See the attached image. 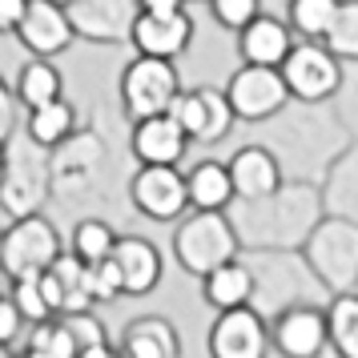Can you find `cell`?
Wrapping results in <instances>:
<instances>
[{"mask_svg": "<svg viewBox=\"0 0 358 358\" xmlns=\"http://www.w3.org/2000/svg\"><path fill=\"white\" fill-rule=\"evenodd\" d=\"M137 13H141L137 0H77V4H69V20L77 29V41H89V45L129 41Z\"/></svg>", "mask_w": 358, "mask_h": 358, "instance_id": "ac0fdd59", "label": "cell"}, {"mask_svg": "<svg viewBox=\"0 0 358 358\" xmlns=\"http://www.w3.org/2000/svg\"><path fill=\"white\" fill-rule=\"evenodd\" d=\"M52 201V149L17 129L4 141V173H0V210L8 217L41 213Z\"/></svg>", "mask_w": 358, "mask_h": 358, "instance_id": "5b68a950", "label": "cell"}, {"mask_svg": "<svg viewBox=\"0 0 358 358\" xmlns=\"http://www.w3.org/2000/svg\"><path fill=\"white\" fill-rule=\"evenodd\" d=\"M206 346L213 358H262L270 350V318L258 306L217 310Z\"/></svg>", "mask_w": 358, "mask_h": 358, "instance_id": "5bb4252c", "label": "cell"}, {"mask_svg": "<svg viewBox=\"0 0 358 358\" xmlns=\"http://www.w3.org/2000/svg\"><path fill=\"white\" fill-rule=\"evenodd\" d=\"M266 4H270V8H286V0H266Z\"/></svg>", "mask_w": 358, "mask_h": 358, "instance_id": "f6af8a7d", "label": "cell"}, {"mask_svg": "<svg viewBox=\"0 0 358 358\" xmlns=\"http://www.w3.org/2000/svg\"><path fill=\"white\" fill-rule=\"evenodd\" d=\"M201 298H206L213 310L250 306V298H254V274H250V262L238 254V258L222 262L217 270H210V274L201 278Z\"/></svg>", "mask_w": 358, "mask_h": 358, "instance_id": "d4e9b609", "label": "cell"}, {"mask_svg": "<svg viewBox=\"0 0 358 358\" xmlns=\"http://www.w3.org/2000/svg\"><path fill=\"white\" fill-rule=\"evenodd\" d=\"M24 326H29V322H24L20 306L13 302V294L0 290V342H17Z\"/></svg>", "mask_w": 358, "mask_h": 358, "instance_id": "60d3db41", "label": "cell"}, {"mask_svg": "<svg viewBox=\"0 0 358 358\" xmlns=\"http://www.w3.org/2000/svg\"><path fill=\"white\" fill-rule=\"evenodd\" d=\"M226 213L242 238V250H302L310 229L326 217L322 185L282 181L266 197H234Z\"/></svg>", "mask_w": 358, "mask_h": 358, "instance_id": "7a4b0ae2", "label": "cell"}, {"mask_svg": "<svg viewBox=\"0 0 358 358\" xmlns=\"http://www.w3.org/2000/svg\"><path fill=\"white\" fill-rule=\"evenodd\" d=\"M61 229L52 217L41 213H24V217H13L4 226V238H0V274L4 278H29V274H45L52 262L61 258Z\"/></svg>", "mask_w": 358, "mask_h": 358, "instance_id": "9c48e42d", "label": "cell"}, {"mask_svg": "<svg viewBox=\"0 0 358 358\" xmlns=\"http://www.w3.org/2000/svg\"><path fill=\"white\" fill-rule=\"evenodd\" d=\"M242 258L250 262V274H254L250 306H258L266 318H278L282 310L306 306V302L326 306L334 298L302 250H242Z\"/></svg>", "mask_w": 358, "mask_h": 358, "instance_id": "277c9868", "label": "cell"}, {"mask_svg": "<svg viewBox=\"0 0 358 358\" xmlns=\"http://www.w3.org/2000/svg\"><path fill=\"white\" fill-rule=\"evenodd\" d=\"M8 294H13V302L20 306L24 314V322H45L52 318V306H49V294L41 286V274H29V278H8Z\"/></svg>", "mask_w": 358, "mask_h": 358, "instance_id": "d590c367", "label": "cell"}, {"mask_svg": "<svg viewBox=\"0 0 358 358\" xmlns=\"http://www.w3.org/2000/svg\"><path fill=\"white\" fill-rule=\"evenodd\" d=\"M181 93V73L178 61L169 57H149L137 52L129 65L121 69V81H117V101H121V113L133 121L153 113H169V105Z\"/></svg>", "mask_w": 358, "mask_h": 358, "instance_id": "52a82bcc", "label": "cell"}, {"mask_svg": "<svg viewBox=\"0 0 358 358\" xmlns=\"http://www.w3.org/2000/svg\"><path fill=\"white\" fill-rule=\"evenodd\" d=\"M226 165H229V178H234V194L238 197H266L286 181L282 162L274 157V149L262 145V141L242 145Z\"/></svg>", "mask_w": 358, "mask_h": 358, "instance_id": "603a6c76", "label": "cell"}, {"mask_svg": "<svg viewBox=\"0 0 358 358\" xmlns=\"http://www.w3.org/2000/svg\"><path fill=\"white\" fill-rule=\"evenodd\" d=\"M194 17L181 8V13H137L133 20V33H129V45L137 52H149V57H169L178 61L189 52L194 45Z\"/></svg>", "mask_w": 358, "mask_h": 358, "instance_id": "d6986e66", "label": "cell"}, {"mask_svg": "<svg viewBox=\"0 0 358 358\" xmlns=\"http://www.w3.org/2000/svg\"><path fill=\"white\" fill-rule=\"evenodd\" d=\"M0 173H4V145H0Z\"/></svg>", "mask_w": 358, "mask_h": 358, "instance_id": "bcb514c9", "label": "cell"}, {"mask_svg": "<svg viewBox=\"0 0 358 358\" xmlns=\"http://www.w3.org/2000/svg\"><path fill=\"white\" fill-rule=\"evenodd\" d=\"M306 262L314 266V274L326 282L330 294L355 290L358 282V222L326 213L318 226L310 229L306 245H302Z\"/></svg>", "mask_w": 358, "mask_h": 358, "instance_id": "ba28073f", "label": "cell"}, {"mask_svg": "<svg viewBox=\"0 0 358 358\" xmlns=\"http://www.w3.org/2000/svg\"><path fill=\"white\" fill-rule=\"evenodd\" d=\"M17 97L24 105V113L36 109V105H49V101L65 97V73L52 65V57H29L24 65L17 69Z\"/></svg>", "mask_w": 358, "mask_h": 358, "instance_id": "83f0119b", "label": "cell"}, {"mask_svg": "<svg viewBox=\"0 0 358 358\" xmlns=\"http://www.w3.org/2000/svg\"><path fill=\"white\" fill-rule=\"evenodd\" d=\"M189 133L181 129L173 113H153L133 121L129 129V157L137 165H181L189 153Z\"/></svg>", "mask_w": 358, "mask_h": 358, "instance_id": "e0dca14e", "label": "cell"}, {"mask_svg": "<svg viewBox=\"0 0 358 358\" xmlns=\"http://www.w3.org/2000/svg\"><path fill=\"white\" fill-rule=\"evenodd\" d=\"M117 234L113 222H105V217H93V213H81L77 222H73V238H69V250L85 262H101V258H113L117 250Z\"/></svg>", "mask_w": 358, "mask_h": 358, "instance_id": "4dcf8cb0", "label": "cell"}, {"mask_svg": "<svg viewBox=\"0 0 358 358\" xmlns=\"http://www.w3.org/2000/svg\"><path fill=\"white\" fill-rule=\"evenodd\" d=\"M24 8H29V0H0V36H13V33H17Z\"/></svg>", "mask_w": 358, "mask_h": 358, "instance_id": "b9f144b4", "label": "cell"}, {"mask_svg": "<svg viewBox=\"0 0 358 358\" xmlns=\"http://www.w3.org/2000/svg\"><path fill=\"white\" fill-rule=\"evenodd\" d=\"M113 262L121 270V282H125V298H145V294L157 290V282L165 274L162 250L149 242V238H137V234H121L113 250Z\"/></svg>", "mask_w": 358, "mask_h": 358, "instance_id": "7402d4cb", "label": "cell"}, {"mask_svg": "<svg viewBox=\"0 0 358 358\" xmlns=\"http://www.w3.org/2000/svg\"><path fill=\"white\" fill-rule=\"evenodd\" d=\"M270 346L286 358H314L330 350V318L326 306L306 302V306H290L278 318H270Z\"/></svg>", "mask_w": 358, "mask_h": 358, "instance_id": "9a60e30c", "label": "cell"}, {"mask_svg": "<svg viewBox=\"0 0 358 358\" xmlns=\"http://www.w3.org/2000/svg\"><path fill=\"white\" fill-rule=\"evenodd\" d=\"M185 181H189V210H229L234 201V178H229L226 162H197L185 169Z\"/></svg>", "mask_w": 358, "mask_h": 358, "instance_id": "4316f807", "label": "cell"}, {"mask_svg": "<svg viewBox=\"0 0 358 358\" xmlns=\"http://www.w3.org/2000/svg\"><path fill=\"white\" fill-rule=\"evenodd\" d=\"M355 294H358V282H355Z\"/></svg>", "mask_w": 358, "mask_h": 358, "instance_id": "c3c4849f", "label": "cell"}, {"mask_svg": "<svg viewBox=\"0 0 358 358\" xmlns=\"http://www.w3.org/2000/svg\"><path fill=\"white\" fill-rule=\"evenodd\" d=\"M0 238H4V229H0Z\"/></svg>", "mask_w": 358, "mask_h": 358, "instance_id": "681fc988", "label": "cell"}, {"mask_svg": "<svg viewBox=\"0 0 358 358\" xmlns=\"http://www.w3.org/2000/svg\"><path fill=\"white\" fill-rule=\"evenodd\" d=\"M322 206L326 213H338L358 222V137L338 153V162L330 165L322 178Z\"/></svg>", "mask_w": 358, "mask_h": 358, "instance_id": "484cf974", "label": "cell"}, {"mask_svg": "<svg viewBox=\"0 0 358 358\" xmlns=\"http://www.w3.org/2000/svg\"><path fill=\"white\" fill-rule=\"evenodd\" d=\"M189 0H137L141 13H181Z\"/></svg>", "mask_w": 358, "mask_h": 358, "instance_id": "7bdbcfd3", "label": "cell"}, {"mask_svg": "<svg viewBox=\"0 0 358 358\" xmlns=\"http://www.w3.org/2000/svg\"><path fill=\"white\" fill-rule=\"evenodd\" d=\"M226 97L234 105L238 121H250V125H262L270 121L278 109H286L290 101V85H286V73L274 65H245L226 81Z\"/></svg>", "mask_w": 358, "mask_h": 358, "instance_id": "8fae6325", "label": "cell"}, {"mask_svg": "<svg viewBox=\"0 0 358 358\" xmlns=\"http://www.w3.org/2000/svg\"><path fill=\"white\" fill-rule=\"evenodd\" d=\"M57 4H65V8H69V4H77V0H57Z\"/></svg>", "mask_w": 358, "mask_h": 358, "instance_id": "7dc6e473", "label": "cell"}, {"mask_svg": "<svg viewBox=\"0 0 358 358\" xmlns=\"http://www.w3.org/2000/svg\"><path fill=\"white\" fill-rule=\"evenodd\" d=\"M41 286L49 294L52 314H73V310H93V286H89V262L77 258L73 250H61V258L41 274Z\"/></svg>", "mask_w": 358, "mask_h": 358, "instance_id": "ffe728a7", "label": "cell"}, {"mask_svg": "<svg viewBox=\"0 0 358 358\" xmlns=\"http://www.w3.org/2000/svg\"><path fill=\"white\" fill-rule=\"evenodd\" d=\"M330 105L342 117V125L358 137V61H342V81L334 89Z\"/></svg>", "mask_w": 358, "mask_h": 358, "instance_id": "8d00e7d4", "label": "cell"}, {"mask_svg": "<svg viewBox=\"0 0 358 358\" xmlns=\"http://www.w3.org/2000/svg\"><path fill=\"white\" fill-rule=\"evenodd\" d=\"M342 0H286V8H282V17L290 20V29L298 36H306V41H322L326 29H330V20L338 13Z\"/></svg>", "mask_w": 358, "mask_h": 358, "instance_id": "1f68e13d", "label": "cell"}, {"mask_svg": "<svg viewBox=\"0 0 358 358\" xmlns=\"http://www.w3.org/2000/svg\"><path fill=\"white\" fill-rule=\"evenodd\" d=\"M258 141L274 149L286 181L322 185V178L330 173V165L338 162V153L355 141V133L342 125V117L334 113L330 101L290 97L286 109H278L270 121H262Z\"/></svg>", "mask_w": 358, "mask_h": 358, "instance_id": "6da1fadb", "label": "cell"}, {"mask_svg": "<svg viewBox=\"0 0 358 358\" xmlns=\"http://www.w3.org/2000/svg\"><path fill=\"white\" fill-rule=\"evenodd\" d=\"M189 4H194V0H189Z\"/></svg>", "mask_w": 358, "mask_h": 358, "instance_id": "816d5d0a", "label": "cell"}, {"mask_svg": "<svg viewBox=\"0 0 358 358\" xmlns=\"http://www.w3.org/2000/svg\"><path fill=\"white\" fill-rule=\"evenodd\" d=\"M242 254V238L226 210H194L178 217L173 229V258L189 278H206L222 262Z\"/></svg>", "mask_w": 358, "mask_h": 358, "instance_id": "8992f818", "label": "cell"}, {"mask_svg": "<svg viewBox=\"0 0 358 358\" xmlns=\"http://www.w3.org/2000/svg\"><path fill=\"white\" fill-rule=\"evenodd\" d=\"M282 73H286V85H290V97L330 101L334 89H338V81H342V57L330 52L326 41H306V36H298L290 57L282 61Z\"/></svg>", "mask_w": 358, "mask_h": 358, "instance_id": "7c38bea8", "label": "cell"}, {"mask_svg": "<svg viewBox=\"0 0 358 358\" xmlns=\"http://www.w3.org/2000/svg\"><path fill=\"white\" fill-rule=\"evenodd\" d=\"M13 355V342H0V358H8Z\"/></svg>", "mask_w": 358, "mask_h": 358, "instance_id": "ee69618b", "label": "cell"}, {"mask_svg": "<svg viewBox=\"0 0 358 358\" xmlns=\"http://www.w3.org/2000/svg\"><path fill=\"white\" fill-rule=\"evenodd\" d=\"M326 318H330V350L342 358H358V294H334L326 302Z\"/></svg>", "mask_w": 358, "mask_h": 358, "instance_id": "f546056e", "label": "cell"}, {"mask_svg": "<svg viewBox=\"0 0 358 358\" xmlns=\"http://www.w3.org/2000/svg\"><path fill=\"white\" fill-rule=\"evenodd\" d=\"M69 326V334L77 342V358H105L117 350V342H109V330L93 310H73V314H61Z\"/></svg>", "mask_w": 358, "mask_h": 358, "instance_id": "d6a6232c", "label": "cell"}, {"mask_svg": "<svg viewBox=\"0 0 358 358\" xmlns=\"http://www.w3.org/2000/svg\"><path fill=\"white\" fill-rule=\"evenodd\" d=\"M298 33L290 29L286 17H274V13H258V17L238 33V57L245 65H274L282 69V61L290 57Z\"/></svg>", "mask_w": 358, "mask_h": 358, "instance_id": "44dd1931", "label": "cell"}, {"mask_svg": "<svg viewBox=\"0 0 358 358\" xmlns=\"http://www.w3.org/2000/svg\"><path fill=\"white\" fill-rule=\"evenodd\" d=\"M20 113H24V105H20L17 89L0 77V145L20 129Z\"/></svg>", "mask_w": 358, "mask_h": 358, "instance_id": "ab89813d", "label": "cell"}, {"mask_svg": "<svg viewBox=\"0 0 358 358\" xmlns=\"http://www.w3.org/2000/svg\"><path fill=\"white\" fill-rule=\"evenodd\" d=\"M206 4H210V17L226 33H242L258 13H266V0H206Z\"/></svg>", "mask_w": 358, "mask_h": 358, "instance_id": "74e56055", "label": "cell"}, {"mask_svg": "<svg viewBox=\"0 0 358 358\" xmlns=\"http://www.w3.org/2000/svg\"><path fill=\"white\" fill-rule=\"evenodd\" d=\"M169 113L181 121V129L189 133V141L197 145H217L226 141L234 125H238V113L229 105L226 89H213V85H201V89H181L178 101L169 105Z\"/></svg>", "mask_w": 358, "mask_h": 358, "instance_id": "4fadbf2b", "label": "cell"}, {"mask_svg": "<svg viewBox=\"0 0 358 358\" xmlns=\"http://www.w3.org/2000/svg\"><path fill=\"white\" fill-rule=\"evenodd\" d=\"M20 49L33 52V57H61V52L73 49L77 41V29L69 20V8L57 4V0H29L24 17H20L17 33Z\"/></svg>", "mask_w": 358, "mask_h": 358, "instance_id": "2e32d148", "label": "cell"}, {"mask_svg": "<svg viewBox=\"0 0 358 358\" xmlns=\"http://www.w3.org/2000/svg\"><path fill=\"white\" fill-rule=\"evenodd\" d=\"M322 41L330 45V52H338L342 61H358V0H342Z\"/></svg>", "mask_w": 358, "mask_h": 358, "instance_id": "e575fe53", "label": "cell"}, {"mask_svg": "<svg viewBox=\"0 0 358 358\" xmlns=\"http://www.w3.org/2000/svg\"><path fill=\"white\" fill-rule=\"evenodd\" d=\"M109 181H113V157L97 121L77 125L52 149V201H61L65 210L105 201Z\"/></svg>", "mask_w": 358, "mask_h": 358, "instance_id": "3957f363", "label": "cell"}, {"mask_svg": "<svg viewBox=\"0 0 358 358\" xmlns=\"http://www.w3.org/2000/svg\"><path fill=\"white\" fill-rule=\"evenodd\" d=\"M77 125H81V121H77V109H73L65 97L49 101V105H36V109H29V117H24V133H29L33 141H41L45 149H57Z\"/></svg>", "mask_w": 358, "mask_h": 358, "instance_id": "f1b7e54d", "label": "cell"}, {"mask_svg": "<svg viewBox=\"0 0 358 358\" xmlns=\"http://www.w3.org/2000/svg\"><path fill=\"white\" fill-rule=\"evenodd\" d=\"M89 286H93V298H97V302H117V298H125V282H121V270H117L113 258L89 262Z\"/></svg>", "mask_w": 358, "mask_h": 358, "instance_id": "f35d334b", "label": "cell"}, {"mask_svg": "<svg viewBox=\"0 0 358 358\" xmlns=\"http://www.w3.org/2000/svg\"><path fill=\"white\" fill-rule=\"evenodd\" d=\"M117 350H125L133 358H178L181 355L178 326L169 322L165 314H141V318H133L125 326Z\"/></svg>", "mask_w": 358, "mask_h": 358, "instance_id": "cb8c5ba5", "label": "cell"}, {"mask_svg": "<svg viewBox=\"0 0 358 358\" xmlns=\"http://www.w3.org/2000/svg\"><path fill=\"white\" fill-rule=\"evenodd\" d=\"M0 290H4V286H0Z\"/></svg>", "mask_w": 358, "mask_h": 358, "instance_id": "f907efd6", "label": "cell"}, {"mask_svg": "<svg viewBox=\"0 0 358 358\" xmlns=\"http://www.w3.org/2000/svg\"><path fill=\"white\" fill-rule=\"evenodd\" d=\"M125 194L133 210L149 222H178L189 210V181L181 165H137Z\"/></svg>", "mask_w": 358, "mask_h": 358, "instance_id": "30bf717a", "label": "cell"}, {"mask_svg": "<svg viewBox=\"0 0 358 358\" xmlns=\"http://www.w3.org/2000/svg\"><path fill=\"white\" fill-rule=\"evenodd\" d=\"M24 350L36 358H77V342L69 334V326L61 314H52L45 322H33L29 338H24Z\"/></svg>", "mask_w": 358, "mask_h": 358, "instance_id": "836d02e7", "label": "cell"}]
</instances>
